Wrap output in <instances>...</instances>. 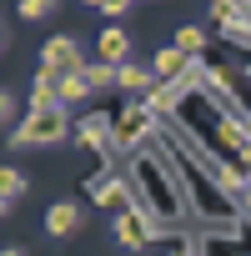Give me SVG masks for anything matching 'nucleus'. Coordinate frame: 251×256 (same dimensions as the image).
<instances>
[{
    "mask_svg": "<svg viewBox=\"0 0 251 256\" xmlns=\"http://www.w3.org/2000/svg\"><path fill=\"white\" fill-rule=\"evenodd\" d=\"M70 136V116L66 106H30V116L16 126L10 151H30V146H60Z\"/></svg>",
    "mask_w": 251,
    "mask_h": 256,
    "instance_id": "f257e3e1",
    "label": "nucleus"
},
{
    "mask_svg": "<svg viewBox=\"0 0 251 256\" xmlns=\"http://www.w3.org/2000/svg\"><path fill=\"white\" fill-rule=\"evenodd\" d=\"M151 126H156V110H151V106H126V116H120V126H116V146H136Z\"/></svg>",
    "mask_w": 251,
    "mask_h": 256,
    "instance_id": "f03ea898",
    "label": "nucleus"
},
{
    "mask_svg": "<svg viewBox=\"0 0 251 256\" xmlns=\"http://www.w3.org/2000/svg\"><path fill=\"white\" fill-rule=\"evenodd\" d=\"M40 66H50V70H80L86 60H80V46L70 36H50L46 50H40Z\"/></svg>",
    "mask_w": 251,
    "mask_h": 256,
    "instance_id": "7ed1b4c3",
    "label": "nucleus"
},
{
    "mask_svg": "<svg viewBox=\"0 0 251 256\" xmlns=\"http://www.w3.org/2000/svg\"><path fill=\"white\" fill-rule=\"evenodd\" d=\"M116 241H120L126 251H141V246H151V226H146L136 211H120V221H116Z\"/></svg>",
    "mask_w": 251,
    "mask_h": 256,
    "instance_id": "20e7f679",
    "label": "nucleus"
},
{
    "mask_svg": "<svg viewBox=\"0 0 251 256\" xmlns=\"http://www.w3.org/2000/svg\"><path fill=\"white\" fill-rule=\"evenodd\" d=\"M161 76H156V66H136V60H120L116 66V86L120 90H151Z\"/></svg>",
    "mask_w": 251,
    "mask_h": 256,
    "instance_id": "39448f33",
    "label": "nucleus"
},
{
    "mask_svg": "<svg viewBox=\"0 0 251 256\" xmlns=\"http://www.w3.org/2000/svg\"><path fill=\"white\" fill-rule=\"evenodd\" d=\"M96 50H100V60L120 66V60H131V36H126L120 26H106V30H100V40H96Z\"/></svg>",
    "mask_w": 251,
    "mask_h": 256,
    "instance_id": "423d86ee",
    "label": "nucleus"
},
{
    "mask_svg": "<svg viewBox=\"0 0 251 256\" xmlns=\"http://www.w3.org/2000/svg\"><path fill=\"white\" fill-rule=\"evenodd\" d=\"M46 231H50V236H76V231H80V206L56 201V206L46 211Z\"/></svg>",
    "mask_w": 251,
    "mask_h": 256,
    "instance_id": "0eeeda50",
    "label": "nucleus"
},
{
    "mask_svg": "<svg viewBox=\"0 0 251 256\" xmlns=\"http://www.w3.org/2000/svg\"><path fill=\"white\" fill-rule=\"evenodd\" d=\"M151 66H156V76L181 80V76H186V66H191V56H186L181 46H166V50H156V56H151Z\"/></svg>",
    "mask_w": 251,
    "mask_h": 256,
    "instance_id": "6e6552de",
    "label": "nucleus"
},
{
    "mask_svg": "<svg viewBox=\"0 0 251 256\" xmlns=\"http://www.w3.org/2000/svg\"><path fill=\"white\" fill-rule=\"evenodd\" d=\"M86 96H96V86H90L86 66H80V70H60V100H66V106H76V100H86Z\"/></svg>",
    "mask_w": 251,
    "mask_h": 256,
    "instance_id": "1a4fd4ad",
    "label": "nucleus"
},
{
    "mask_svg": "<svg viewBox=\"0 0 251 256\" xmlns=\"http://www.w3.org/2000/svg\"><path fill=\"white\" fill-rule=\"evenodd\" d=\"M90 201H96V206H116V211H126V186L110 181V176H100V181L90 186Z\"/></svg>",
    "mask_w": 251,
    "mask_h": 256,
    "instance_id": "9d476101",
    "label": "nucleus"
},
{
    "mask_svg": "<svg viewBox=\"0 0 251 256\" xmlns=\"http://www.w3.org/2000/svg\"><path fill=\"white\" fill-rule=\"evenodd\" d=\"M86 146H110L116 141V131H110V120L106 116H90V120H80V131H76Z\"/></svg>",
    "mask_w": 251,
    "mask_h": 256,
    "instance_id": "9b49d317",
    "label": "nucleus"
},
{
    "mask_svg": "<svg viewBox=\"0 0 251 256\" xmlns=\"http://www.w3.org/2000/svg\"><path fill=\"white\" fill-rule=\"evenodd\" d=\"M0 196H6V201H20L26 196V176L16 166H0Z\"/></svg>",
    "mask_w": 251,
    "mask_h": 256,
    "instance_id": "f8f14e48",
    "label": "nucleus"
},
{
    "mask_svg": "<svg viewBox=\"0 0 251 256\" xmlns=\"http://www.w3.org/2000/svg\"><path fill=\"white\" fill-rule=\"evenodd\" d=\"M176 46H181L186 56H201V50H206V30H196V26H181V30H176Z\"/></svg>",
    "mask_w": 251,
    "mask_h": 256,
    "instance_id": "ddd939ff",
    "label": "nucleus"
},
{
    "mask_svg": "<svg viewBox=\"0 0 251 256\" xmlns=\"http://www.w3.org/2000/svg\"><path fill=\"white\" fill-rule=\"evenodd\" d=\"M181 86H186V76H181L176 86H161V90H151V100H146V106H151V110H171V106L181 100Z\"/></svg>",
    "mask_w": 251,
    "mask_h": 256,
    "instance_id": "4468645a",
    "label": "nucleus"
},
{
    "mask_svg": "<svg viewBox=\"0 0 251 256\" xmlns=\"http://www.w3.org/2000/svg\"><path fill=\"white\" fill-rule=\"evenodd\" d=\"M56 16V0H20V20H50Z\"/></svg>",
    "mask_w": 251,
    "mask_h": 256,
    "instance_id": "2eb2a0df",
    "label": "nucleus"
},
{
    "mask_svg": "<svg viewBox=\"0 0 251 256\" xmlns=\"http://www.w3.org/2000/svg\"><path fill=\"white\" fill-rule=\"evenodd\" d=\"M86 76H90V86H96V90L116 86V66H110V60H96V66H86Z\"/></svg>",
    "mask_w": 251,
    "mask_h": 256,
    "instance_id": "dca6fc26",
    "label": "nucleus"
},
{
    "mask_svg": "<svg viewBox=\"0 0 251 256\" xmlns=\"http://www.w3.org/2000/svg\"><path fill=\"white\" fill-rule=\"evenodd\" d=\"M10 116H16V96H10V90H0V126H6Z\"/></svg>",
    "mask_w": 251,
    "mask_h": 256,
    "instance_id": "f3484780",
    "label": "nucleus"
},
{
    "mask_svg": "<svg viewBox=\"0 0 251 256\" xmlns=\"http://www.w3.org/2000/svg\"><path fill=\"white\" fill-rule=\"evenodd\" d=\"M131 6H136V0H106L100 10H106V16H126V10H131Z\"/></svg>",
    "mask_w": 251,
    "mask_h": 256,
    "instance_id": "a211bd4d",
    "label": "nucleus"
},
{
    "mask_svg": "<svg viewBox=\"0 0 251 256\" xmlns=\"http://www.w3.org/2000/svg\"><path fill=\"white\" fill-rule=\"evenodd\" d=\"M0 256H26V251H20V246H6V251H0Z\"/></svg>",
    "mask_w": 251,
    "mask_h": 256,
    "instance_id": "6ab92c4d",
    "label": "nucleus"
},
{
    "mask_svg": "<svg viewBox=\"0 0 251 256\" xmlns=\"http://www.w3.org/2000/svg\"><path fill=\"white\" fill-rule=\"evenodd\" d=\"M10 206H16V201H6V196H0V216H6V211H10Z\"/></svg>",
    "mask_w": 251,
    "mask_h": 256,
    "instance_id": "aec40b11",
    "label": "nucleus"
},
{
    "mask_svg": "<svg viewBox=\"0 0 251 256\" xmlns=\"http://www.w3.org/2000/svg\"><path fill=\"white\" fill-rule=\"evenodd\" d=\"M80 6H106V0H80Z\"/></svg>",
    "mask_w": 251,
    "mask_h": 256,
    "instance_id": "412c9836",
    "label": "nucleus"
},
{
    "mask_svg": "<svg viewBox=\"0 0 251 256\" xmlns=\"http://www.w3.org/2000/svg\"><path fill=\"white\" fill-rule=\"evenodd\" d=\"M0 50H6V30H0Z\"/></svg>",
    "mask_w": 251,
    "mask_h": 256,
    "instance_id": "4be33fe9",
    "label": "nucleus"
},
{
    "mask_svg": "<svg viewBox=\"0 0 251 256\" xmlns=\"http://www.w3.org/2000/svg\"><path fill=\"white\" fill-rule=\"evenodd\" d=\"M246 80H251V66H246Z\"/></svg>",
    "mask_w": 251,
    "mask_h": 256,
    "instance_id": "5701e85b",
    "label": "nucleus"
}]
</instances>
